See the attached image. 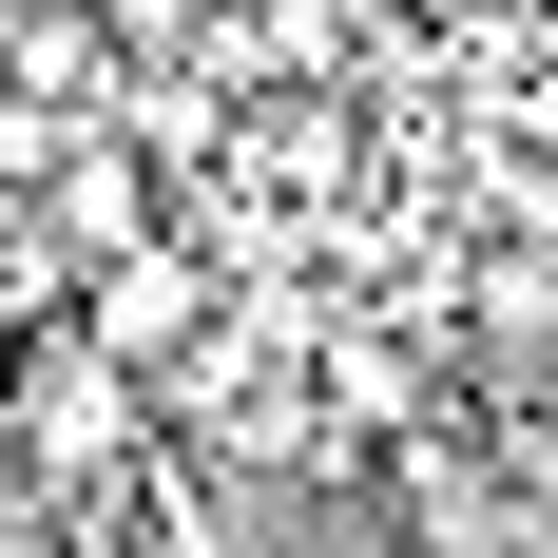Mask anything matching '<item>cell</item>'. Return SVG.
<instances>
[{"mask_svg":"<svg viewBox=\"0 0 558 558\" xmlns=\"http://www.w3.org/2000/svg\"><path fill=\"white\" fill-rule=\"evenodd\" d=\"M193 308H213V270H193V251H135V231H116V251H97V308H77V328H97L116 366H173V347H193Z\"/></svg>","mask_w":558,"mask_h":558,"instance_id":"6da1fadb","label":"cell"}]
</instances>
